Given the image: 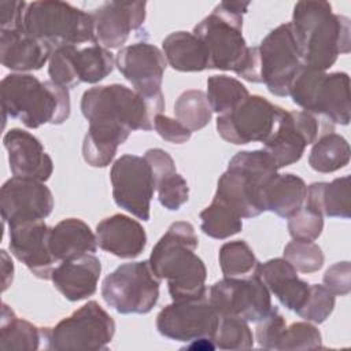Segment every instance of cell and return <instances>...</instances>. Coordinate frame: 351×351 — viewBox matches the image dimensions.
<instances>
[{"label": "cell", "mask_w": 351, "mask_h": 351, "mask_svg": "<svg viewBox=\"0 0 351 351\" xmlns=\"http://www.w3.org/2000/svg\"><path fill=\"white\" fill-rule=\"evenodd\" d=\"M199 239L191 222H173L152 248L149 265L159 280L167 281L173 300H191L207 295V269L195 251Z\"/></svg>", "instance_id": "6da1fadb"}, {"label": "cell", "mask_w": 351, "mask_h": 351, "mask_svg": "<svg viewBox=\"0 0 351 351\" xmlns=\"http://www.w3.org/2000/svg\"><path fill=\"white\" fill-rule=\"evenodd\" d=\"M289 23L303 66L326 71L335 64L339 55L350 52V19L335 14L328 1L307 0L296 3Z\"/></svg>", "instance_id": "7a4b0ae2"}, {"label": "cell", "mask_w": 351, "mask_h": 351, "mask_svg": "<svg viewBox=\"0 0 351 351\" xmlns=\"http://www.w3.org/2000/svg\"><path fill=\"white\" fill-rule=\"evenodd\" d=\"M1 107L4 118L18 119L30 129L60 125L69 119L71 110L67 88L25 73L1 80Z\"/></svg>", "instance_id": "3957f363"}, {"label": "cell", "mask_w": 351, "mask_h": 351, "mask_svg": "<svg viewBox=\"0 0 351 351\" xmlns=\"http://www.w3.org/2000/svg\"><path fill=\"white\" fill-rule=\"evenodd\" d=\"M277 166L265 149L240 151L219 177L213 199L226 204L241 218L258 217L265 211L263 192L277 174Z\"/></svg>", "instance_id": "277c9868"}, {"label": "cell", "mask_w": 351, "mask_h": 351, "mask_svg": "<svg viewBox=\"0 0 351 351\" xmlns=\"http://www.w3.org/2000/svg\"><path fill=\"white\" fill-rule=\"evenodd\" d=\"M163 110L162 92L145 96L121 84L93 86L81 99V111L88 122L110 121L132 132L154 129V121Z\"/></svg>", "instance_id": "5b68a950"}, {"label": "cell", "mask_w": 351, "mask_h": 351, "mask_svg": "<svg viewBox=\"0 0 351 351\" xmlns=\"http://www.w3.org/2000/svg\"><path fill=\"white\" fill-rule=\"evenodd\" d=\"M250 1H222L193 27V34L204 44L208 69L234 71L243 66L248 47L243 36V15Z\"/></svg>", "instance_id": "8992f818"}, {"label": "cell", "mask_w": 351, "mask_h": 351, "mask_svg": "<svg viewBox=\"0 0 351 351\" xmlns=\"http://www.w3.org/2000/svg\"><path fill=\"white\" fill-rule=\"evenodd\" d=\"M23 27L52 51L66 45L95 43L90 12H85L66 1L41 0L27 3Z\"/></svg>", "instance_id": "52a82bcc"}, {"label": "cell", "mask_w": 351, "mask_h": 351, "mask_svg": "<svg viewBox=\"0 0 351 351\" xmlns=\"http://www.w3.org/2000/svg\"><path fill=\"white\" fill-rule=\"evenodd\" d=\"M288 96L306 112L324 115L337 125L350 122V77L347 73L328 74L302 66L291 84Z\"/></svg>", "instance_id": "ba28073f"}, {"label": "cell", "mask_w": 351, "mask_h": 351, "mask_svg": "<svg viewBox=\"0 0 351 351\" xmlns=\"http://www.w3.org/2000/svg\"><path fill=\"white\" fill-rule=\"evenodd\" d=\"M43 329L48 350H104L114 337L115 322L97 302L90 300L53 328Z\"/></svg>", "instance_id": "9c48e42d"}, {"label": "cell", "mask_w": 351, "mask_h": 351, "mask_svg": "<svg viewBox=\"0 0 351 351\" xmlns=\"http://www.w3.org/2000/svg\"><path fill=\"white\" fill-rule=\"evenodd\" d=\"M159 285L149 261L129 262L103 280L101 296L119 314H147L158 303Z\"/></svg>", "instance_id": "30bf717a"}, {"label": "cell", "mask_w": 351, "mask_h": 351, "mask_svg": "<svg viewBox=\"0 0 351 351\" xmlns=\"http://www.w3.org/2000/svg\"><path fill=\"white\" fill-rule=\"evenodd\" d=\"M261 84L276 96L285 97L303 66L302 55L291 23L273 29L256 47Z\"/></svg>", "instance_id": "8fae6325"}, {"label": "cell", "mask_w": 351, "mask_h": 351, "mask_svg": "<svg viewBox=\"0 0 351 351\" xmlns=\"http://www.w3.org/2000/svg\"><path fill=\"white\" fill-rule=\"evenodd\" d=\"M207 298L218 315H234L247 322L262 321L274 307L270 291L258 274L223 277L207 289Z\"/></svg>", "instance_id": "7c38bea8"}, {"label": "cell", "mask_w": 351, "mask_h": 351, "mask_svg": "<svg viewBox=\"0 0 351 351\" xmlns=\"http://www.w3.org/2000/svg\"><path fill=\"white\" fill-rule=\"evenodd\" d=\"M282 110L263 96L250 95L233 110L218 115L217 132L225 141L236 145L265 143L274 132Z\"/></svg>", "instance_id": "4fadbf2b"}, {"label": "cell", "mask_w": 351, "mask_h": 351, "mask_svg": "<svg viewBox=\"0 0 351 351\" xmlns=\"http://www.w3.org/2000/svg\"><path fill=\"white\" fill-rule=\"evenodd\" d=\"M110 181L117 206L138 219L148 221L151 200L155 192V180L144 156L126 154L118 158L112 163Z\"/></svg>", "instance_id": "5bb4252c"}, {"label": "cell", "mask_w": 351, "mask_h": 351, "mask_svg": "<svg viewBox=\"0 0 351 351\" xmlns=\"http://www.w3.org/2000/svg\"><path fill=\"white\" fill-rule=\"evenodd\" d=\"M218 319L219 315L206 295L199 299L173 300L156 315V329L167 339L188 343L211 339Z\"/></svg>", "instance_id": "9a60e30c"}, {"label": "cell", "mask_w": 351, "mask_h": 351, "mask_svg": "<svg viewBox=\"0 0 351 351\" xmlns=\"http://www.w3.org/2000/svg\"><path fill=\"white\" fill-rule=\"evenodd\" d=\"M319 121L306 111L282 110L271 136L263 143L277 169L300 160L307 145L317 141Z\"/></svg>", "instance_id": "2e32d148"}, {"label": "cell", "mask_w": 351, "mask_h": 351, "mask_svg": "<svg viewBox=\"0 0 351 351\" xmlns=\"http://www.w3.org/2000/svg\"><path fill=\"white\" fill-rule=\"evenodd\" d=\"M53 208L51 189L41 181L11 177L0 191L1 217L8 228L43 221Z\"/></svg>", "instance_id": "e0dca14e"}, {"label": "cell", "mask_w": 351, "mask_h": 351, "mask_svg": "<svg viewBox=\"0 0 351 351\" xmlns=\"http://www.w3.org/2000/svg\"><path fill=\"white\" fill-rule=\"evenodd\" d=\"M115 66L138 93L154 96L162 92L167 60L156 45L140 41L123 47L115 55Z\"/></svg>", "instance_id": "ac0fdd59"}, {"label": "cell", "mask_w": 351, "mask_h": 351, "mask_svg": "<svg viewBox=\"0 0 351 351\" xmlns=\"http://www.w3.org/2000/svg\"><path fill=\"white\" fill-rule=\"evenodd\" d=\"M145 1H106L95 8V43L107 49L122 47L132 32L138 30L145 21Z\"/></svg>", "instance_id": "d6986e66"}, {"label": "cell", "mask_w": 351, "mask_h": 351, "mask_svg": "<svg viewBox=\"0 0 351 351\" xmlns=\"http://www.w3.org/2000/svg\"><path fill=\"white\" fill-rule=\"evenodd\" d=\"M10 251L37 278L51 280L58 261L51 252V228L44 221H32L8 228Z\"/></svg>", "instance_id": "ffe728a7"}, {"label": "cell", "mask_w": 351, "mask_h": 351, "mask_svg": "<svg viewBox=\"0 0 351 351\" xmlns=\"http://www.w3.org/2000/svg\"><path fill=\"white\" fill-rule=\"evenodd\" d=\"M8 154L10 170L14 177L45 182L53 171V162L41 141L32 133L14 128L3 137Z\"/></svg>", "instance_id": "44dd1931"}, {"label": "cell", "mask_w": 351, "mask_h": 351, "mask_svg": "<svg viewBox=\"0 0 351 351\" xmlns=\"http://www.w3.org/2000/svg\"><path fill=\"white\" fill-rule=\"evenodd\" d=\"M97 245L118 258L133 259L147 245V233L140 222L123 214L101 219L96 226Z\"/></svg>", "instance_id": "7402d4cb"}, {"label": "cell", "mask_w": 351, "mask_h": 351, "mask_svg": "<svg viewBox=\"0 0 351 351\" xmlns=\"http://www.w3.org/2000/svg\"><path fill=\"white\" fill-rule=\"evenodd\" d=\"M100 273V259L93 254H85L55 266L51 281L67 300L78 302L95 295Z\"/></svg>", "instance_id": "603a6c76"}, {"label": "cell", "mask_w": 351, "mask_h": 351, "mask_svg": "<svg viewBox=\"0 0 351 351\" xmlns=\"http://www.w3.org/2000/svg\"><path fill=\"white\" fill-rule=\"evenodd\" d=\"M256 274L270 293L291 311L296 313L308 296L310 284L298 277V270L285 258H274L259 263Z\"/></svg>", "instance_id": "cb8c5ba5"}, {"label": "cell", "mask_w": 351, "mask_h": 351, "mask_svg": "<svg viewBox=\"0 0 351 351\" xmlns=\"http://www.w3.org/2000/svg\"><path fill=\"white\" fill-rule=\"evenodd\" d=\"M51 52L45 43L30 36L25 27L0 32V60L5 69L19 73L40 70Z\"/></svg>", "instance_id": "d4e9b609"}, {"label": "cell", "mask_w": 351, "mask_h": 351, "mask_svg": "<svg viewBox=\"0 0 351 351\" xmlns=\"http://www.w3.org/2000/svg\"><path fill=\"white\" fill-rule=\"evenodd\" d=\"M158 192L159 203L170 211L180 210L189 199V186L186 180L177 173L173 158L162 148H151L144 154Z\"/></svg>", "instance_id": "484cf974"}, {"label": "cell", "mask_w": 351, "mask_h": 351, "mask_svg": "<svg viewBox=\"0 0 351 351\" xmlns=\"http://www.w3.org/2000/svg\"><path fill=\"white\" fill-rule=\"evenodd\" d=\"M132 130L110 121L89 122L82 143V158L92 167H106L115 158L117 149L123 144Z\"/></svg>", "instance_id": "4316f807"}, {"label": "cell", "mask_w": 351, "mask_h": 351, "mask_svg": "<svg viewBox=\"0 0 351 351\" xmlns=\"http://www.w3.org/2000/svg\"><path fill=\"white\" fill-rule=\"evenodd\" d=\"M49 247L59 263L96 252L97 241L96 234L82 219L66 218L51 228Z\"/></svg>", "instance_id": "83f0119b"}, {"label": "cell", "mask_w": 351, "mask_h": 351, "mask_svg": "<svg viewBox=\"0 0 351 351\" xmlns=\"http://www.w3.org/2000/svg\"><path fill=\"white\" fill-rule=\"evenodd\" d=\"M350 176L335 178L330 182H313L307 186L306 207L322 217L350 218L351 215Z\"/></svg>", "instance_id": "f1b7e54d"}, {"label": "cell", "mask_w": 351, "mask_h": 351, "mask_svg": "<svg viewBox=\"0 0 351 351\" xmlns=\"http://www.w3.org/2000/svg\"><path fill=\"white\" fill-rule=\"evenodd\" d=\"M307 185L296 174H274L263 192L265 211H271L281 218H289L306 202Z\"/></svg>", "instance_id": "f546056e"}, {"label": "cell", "mask_w": 351, "mask_h": 351, "mask_svg": "<svg viewBox=\"0 0 351 351\" xmlns=\"http://www.w3.org/2000/svg\"><path fill=\"white\" fill-rule=\"evenodd\" d=\"M167 64L177 71H203L208 69V55L204 44L189 32L170 33L162 41Z\"/></svg>", "instance_id": "4dcf8cb0"}, {"label": "cell", "mask_w": 351, "mask_h": 351, "mask_svg": "<svg viewBox=\"0 0 351 351\" xmlns=\"http://www.w3.org/2000/svg\"><path fill=\"white\" fill-rule=\"evenodd\" d=\"M44 339V329L18 318L5 303L1 306L0 348L3 351H32L40 347Z\"/></svg>", "instance_id": "1f68e13d"}, {"label": "cell", "mask_w": 351, "mask_h": 351, "mask_svg": "<svg viewBox=\"0 0 351 351\" xmlns=\"http://www.w3.org/2000/svg\"><path fill=\"white\" fill-rule=\"evenodd\" d=\"M348 141L333 132L321 136L308 155V165L318 173H333L346 167L350 162Z\"/></svg>", "instance_id": "d6a6232c"}, {"label": "cell", "mask_w": 351, "mask_h": 351, "mask_svg": "<svg viewBox=\"0 0 351 351\" xmlns=\"http://www.w3.org/2000/svg\"><path fill=\"white\" fill-rule=\"evenodd\" d=\"M218 261L223 277L243 278L256 274L259 261L244 240L228 241L221 245Z\"/></svg>", "instance_id": "836d02e7"}, {"label": "cell", "mask_w": 351, "mask_h": 351, "mask_svg": "<svg viewBox=\"0 0 351 351\" xmlns=\"http://www.w3.org/2000/svg\"><path fill=\"white\" fill-rule=\"evenodd\" d=\"M206 96L213 112L221 115L237 107L250 96V93L239 80L219 74L208 77Z\"/></svg>", "instance_id": "e575fe53"}, {"label": "cell", "mask_w": 351, "mask_h": 351, "mask_svg": "<svg viewBox=\"0 0 351 351\" xmlns=\"http://www.w3.org/2000/svg\"><path fill=\"white\" fill-rule=\"evenodd\" d=\"M114 55L100 45H90L75 53V71L80 84H96L104 80L114 70Z\"/></svg>", "instance_id": "d590c367"}, {"label": "cell", "mask_w": 351, "mask_h": 351, "mask_svg": "<svg viewBox=\"0 0 351 351\" xmlns=\"http://www.w3.org/2000/svg\"><path fill=\"white\" fill-rule=\"evenodd\" d=\"M174 115L186 129L197 132L208 125L213 117V110L203 90L189 89L182 92L176 100Z\"/></svg>", "instance_id": "8d00e7d4"}, {"label": "cell", "mask_w": 351, "mask_h": 351, "mask_svg": "<svg viewBox=\"0 0 351 351\" xmlns=\"http://www.w3.org/2000/svg\"><path fill=\"white\" fill-rule=\"evenodd\" d=\"M199 217L202 219L200 228L203 233L213 239H228L237 234L243 228L241 217L230 207L215 199H213L210 206L200 211Z\"/></svg>", "instance_id": "74e56055"}, {"label": "cell", "mask_w": 351, "mask_h": 351, "mask_svg": "<svg viewBox=\"0 0 351 351\" xmlns=\"http://www.w3.org/2000/svg\"><path fill=\"white\" fill-rule=\"evenodd\" d=\"M211 340L219 350H250L254 346V335L248 322L234 315H219Z\"/></svg>", "instance_id": "f35d334b"}, {"label": "cell", "mask_w": 351, "mask_h": 351, "mask_svg": "<svg viewBox=\"0 0 351 351\" xmlns=\"http://www.w3.org/2000/svg\"><path fill=\"white\" fill-rule=\"evenodd\" d=\"M284 258L300 273H314L324 266V252L314 241L292 240L284 247Z\"/></svg>", "instance_id": "ab89813d"}, {"label": "cell", "mask_w": 351, "mask_h": 351, "mask_svg": "<svg viewBox=\"0 0 351 351\" xmlns=\"http://www.w3.org/2000/svg\"><path fill=\"white\" fill-rule=\"evenodd\" d=\"M78 48L75 45H66L56 48L51 52L48 74L51 81L64 88H74L80 84L75 71V53Z\"/></svg>", "instance_id": "60d3db41"}, {"label": "cell", "mask_w": 351, "mask_h": 351, "mask_svg": "<svg viewBox=\"0 0 351 351\" xmlns=\"http://www.w3.org/2000/svg\"><path fill=\"white\" fill-rule=\"evenodd\" d=\"M336 296L324 285L310 284V292L303 306L296 311L303 319L314 324H322L335 308Z\"/></svg>", "instance_id": "b9f144b4"}, {"label": "cell", "mask_w": 351, "mask_h": 351, "mask_svg": "<svg viewBox=\"0 0 351 351\" xmlns=\"http://www.w3.org/2000/svg\"><path fill=\"white\" fill-rule=\"evenodd\" d=\"M321 346V332L308 321H303L287 325L277 350H315Z\"/></svg>", "instance_id": "7bdbcfd3"}, {"label": "cell", "mask_w": 351, "mask_h": 351, "mask_svg": "<svg viewBox=\"0 0 351 351\" xmlns=\"http://www.w3.org/2000/svg\"><path fill=\"white\" fill-rule=\"evenodd\" d=\"M324 229V217L308 207H302L288 218V232L293 240L314 241Z\"/></svg>", "instance_id": "ee69618b"}, {"label": "cell", "mask_w": 351, "mask_h": 351, "mask_svg": "<svg viewBox=\"0 0 351 351\" xmlns=\"http://www.w3.org/2000/svg\"><path fill=\"white\" fill-rule=\"evenodd\" d=\"M285 328H287L285 318L280 314L278 308L274 306L271 311L262 321H259L256 326L255 337L259 347L266 350H277Z\"/></svg>", "instance_id": "f6af8a7d"}, {"label": "cell", "mask_w": 351, "mask_h": 351, "mask_svg": "<svg viewBox=\"0 0 351 351\" xmlns=\"http://www.w3.org/2000/svg\"><path fill=\"white\" fill-rule=\"evenodd\" d=\"M324 287L335 296L348 295L351 291V265L348 261L332 265L324 274Z\"/></svg>", "instance_id": "bcb514c9"}, {"label": "cell", "mask_w": 351, "mask_h": 351, "mask_svg": "<svg viewBox=\"0 0 351 351\" xmlns=\"http://www.w3.org/2000/svg\"><path fill=\"white\" fill-rule=\"evenodd\" d=\"M154 129L163 140L173 144H184L192 136V132L186 129L180 121L163 114L156 115L154 121Z\"/></svg>", "instance_id": "7dc6e473"}, {"label": "cell", "mask_w": 351, "mask_h": 351, "mask_svg": "<svg viewBox=\"0 0 351 351\" xmlns=\"http://www.w3.org/2000/svg\"><path fill=\"white\" fill-rule=\"evenodd\" d=\"M26 7V1H0V32L23 29V15Z\"/></svg>", "instance_id": "c3c4849f"}, {"label": "cell", "mask_w": 351, "mask_h": 351, "mask_svg": "<svg viewBox=\"0 0 351 351\" xmlns=\"http://www.w3.org/2000/svg\"><path fill=\"white\" fill-rule=\"evenodd\" d=\"M3 291L8 288V285L12 282V273H14V266L12 262L8 261V256L5 251H3Z\"/></svg>", "instance_id": "681fc988"}]
</instances>
